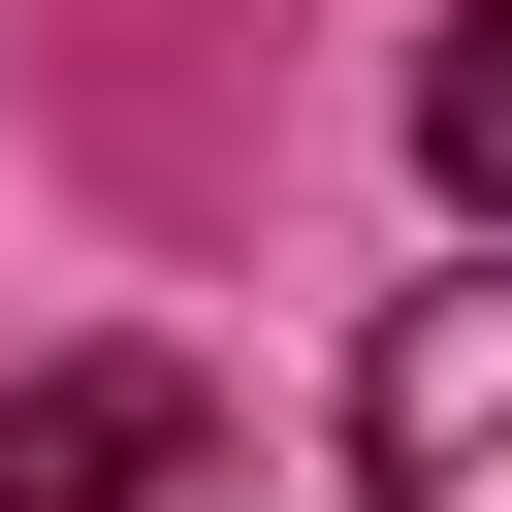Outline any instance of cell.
<instances>
[{"instance_id": "cell-1", "label": "cell", "mask_w": 512, "mask_h": 512, "mask_svg": "<svg viewBox=\"0 0 512 512\" xmlns=\"http://www.w3.org/2000/svg\"><path fill=\"white\" fill-rule=\"evenodd\" d=\"M352 448H384V512H512V256L352 352Z\"/></svg>"}, {"instance_id": "cell-3", "label": "cell", "mask_w": 512, "mask_h": 512, "mask_svg": "<svg viewBox=\"0 0 512 512\" xmlns=\"http://www.w3.org/2000/svg\"><path fill=\"white\" fill-rule=\"evenodd\" d=\"M416 160L512 224V0H448V32H416Z\"/></svg>"}, {"instance_id": "cell-2", "label": "cell", "mask_w": 512, "mask_h": 512, "mask_svg": "<svg viewBox=\"0 0 512 512\" xmlns=\"http://www.w3.org/2000/svg\"><path fill=\"white\" fill-rule=\"evenodd\" d=\"M192 480V352H32L0 384V512H160Z\"/></svg>"}]
</instances>
